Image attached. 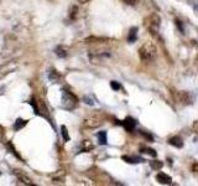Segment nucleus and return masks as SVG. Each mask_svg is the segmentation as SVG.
Instances as JSON below:
<instances>
[{
    "label": "nucleus",
    "instance_id": "1",
    "mask_svg": "<svg viewBox=\"0 0 198 186\" xmlns=\"http://www.w3.org/2000/svg\"><path fill=\"white\" fill-rule=\"evenodd\" d=\"M139 56L142 62H151L155 56H156V48L155 45L151 42H148L145 45H142L139 50Z\"/></svg>",
    "mask_w": 198,
    "mask_h": 186
},
{
    "label": "nucleus",
    "instance_id": "2",
    "mask_svg": "<svg viewBox=\"0 0 198 186\" xmlns=\"http://www.w3.org/2000/svg\"><path fill=\"white\" fill-rule=\"evenodd\" d=\"M78 104V99L77 97L73 95V93H71L66 89L62 91V108L67 109V110H72V109H75Z\"/></svg>",
    "mask_w": 198,
    "mask_h": 186
},
{
    "label": "nucleus",
    "instance_id": "3",
    "mask_svg": "<svg viewBox=\"0 0 198 186\" xmlns=\"http://www.w3.org/2000/svg\"><path fill=\"white\" fill-rule=\"evenodd\" d=\"M144 24H145V26L149 29V31L152 35H157L160 24H161V19L157 14H151L150 16H148L145 20H144Z\"/></svg>",
    "mask_w": 198,
    "mask_h": 186
},
{
    "label": "nucleus",
    "instance_id": "4",
    "mask_svg": "<svg viewBox=\"0 0 198 186\" xmlns=\"http://www.w3.org/2000/svg\"><path fill=\"white\" fill-rule=\"evenodd\" d=\"M102 124V118L93 116V117H88L84 119V125L88 128H97Z\"/></svg>",
    "mask_w": 198,
    "mask_h": 186
},
{
    "label": "nucleus",
    "instance_id": "5",
    "mask_svg": "<svg viewBox=\"0 0 198 186\" xmlns=\"http://www.w3.org/2000/svg\"><path fill=\"white\" fill-rule=\"evenodd\" d=\"M123 127L125 128V130H128V132H133L134 130V128H135V125H136V120L134 119V118H131V117H127L124 120H123Z\"/></svg>",
    "mask_w": 198,
    "mask_h": 186
},
{
    "label": "nucleus",
    "instance_id": "6",
    "mask_svg": "<svg viewBox=\"0 0 198 186\" xmlns=\"http://www.w3.org/2000/svg\"><path fill=\"white\" fill-rule=\"evenodd\" d=\"M156 179H157V181H158L160 184H162V185H171V184H172V179H171V176H168V175L165 174V173H160V174H157Z\"/></svg>",
    "mask_w": 198,
    "mask_h": 186
},
{
    "label": "nucleus",
    "instance_id": "7",
    "mask_svg": "<svg viewBox=\"0 0 198 186\" xmlns=\"http://www.w3.org/2000/svg\"><path fill=\"white\" fill-rule=\"evenodd\" d=\"M177 101L178 102H182V103H186V104L192 103L191 95H188V93H186V92H178L177 93Z\"/></svg>",
    "mask_w": 198,
    "mask_h": 186
},
{
    "label": "nucleus",
    "instance_id": "8",
    "mask_svg": "<svg viewBox=\"0 0 198 186\" xmlns=\"http://www.w3.org/2000/svg\"><path fill=\"white\" fill-rule=\"evenodd\" d=\"M15 175L17 176V179H19L20 181H23L24 184H26V185H33V182H32V180L26 175V174H24V173H21L20 170H15Z\"/></svg>",
    "mask_w": 198,
    "mask_h": 186
},
{
    "label": "nucleus",
    "instance_id": "9",
    "mask_svg": "<svg viewBox=\"0 0 198 186\" xmlns=\"http://www.w3.org/2000/svg\"><path fill=\"white\" fill-rule=\"evenodd\" d=\"M121 159H123L124 161L129 163V164H137V163H142V161H144V160H142L141 158H139V156H129V155H123Z\"/></svg>",
    "mask_w": 198,
    "mask_h": 186
},
{
    "label": "nucleus",
    "instance_id": "10",
    "mask_svg": "<svg viewBox=\"0 0 198 186\" xmlns=\"http://www.w3.org/2000/svg\"><path fill=\"white\" fill-rule=\"evenodd\" d=\"M168 143L172 145V146H176V148H182L183 146V140L181 137H172Z\"/></svg>",
    "mask_w": 198,
    "mask_h": 186
},
{
    "label": "nucleus",
    "instance_id": "11",
    "mask_svg": "<svg viewBox=\"0 0 198 186\" xmlns=\"http://www.w3.org/2000/svg\"><path fill=\"white\" fill-rule=\"evenodd\" d=\"M136 39H137V27L135 26V27H131L130 31H129L128 42H129V44H133V42L136 41Z\"/></svg>",
    "mask_w": 198,
    "mask_h": 186
},
{
    "label": "nucleus",
    "instance_id": "12",
    "mask_svg": "<svg viewBox=\"0 0 198 186\" xmlns=\"http://www.w3.org/2000/svg\"><path fill=\"white\" fill-rule=\"evenodd\" d=\"M26 124H27V120L19 118V119H16V122H15V124H14V129H15V130H20V129H23Z\"/></svg>",
    "mask_w": 198,
    "mask_h": 186
},
{
    "label": "nucleus",
    "instance_id": "13",
    "mask_svg": "<svg viewBox=\"0 0 198 186\" xmlns=\"http://www.w3.org/2000/svg\"><path fill=\"white\" fill-rule=\"evenodd\" d=\"M97 137H98V141H99V144L100 145H105L108 141H106V132H99L98 134H97Z\"/></svg>",
    "mask_w": 198,
    "mask_h": 186
},
{
    "label": "nucleus",
    "instance_id": "14",
    "mask_svg": "<svg viewBox=\"0 0 198 186\" xmlns=\"http://www.w3.org/2000/svg\"><path fill=\"white\" fill-rule=\"evenodd\" d=\"M92 149H93V144L89 140H84L82 143V150L83 152H89V150H92Z\"/></svg>",
    "mask_w": 198,
    "mask_h": 186
},
{
    "label": "nucleus",
    "instance_id": "15",
    "mask_svg": "<svg viewBox=\"0 0 198 186\" xmlns=\"http://www.w3.org/2000/svg\"><path fill=\"white\" fill-rule=\"evenodd\" d=\"M150 166L152 167V169H155V170H158V169H161V167L164 166V163L160 161V160H154V161H150Z\"/></svg>",
    "mask_w": 198,
    "mask_h": 186
},
{
    "label": "nucleus",
    "instance_id": "16",
    "mask_svg": "<svg viewBox=\"0 0 198 186\" xmlns=\"http://www.w3.org/2000/svg\"><path fill=\"white\" fill-rule=\"evenodd\" d=\"M140 152H141L142 154H149V155H151V156H156V155H157V153L154 150V149H150V148H141Z\"/></svg>",
    "mask_w": 198,
    "mask_h": 186
},
{
    "label": "nucleus",
    "instance_id": "17",
    "mask_svg": "<svg viewBox=\"0 0 198 186\" xmlns=\"http://www.w3.org/2000/svg\"><path fill=\"white\" fill-rule=\"evenodd\" d=\"M61 134H62V137H63V139H64V141H68V140H69V135H68V130H67V128H66L64 125H62V127H61Z\"/></svg>",
    "mask_w": 198,
    "mask_h": 186
},
{
    "label": "nucleus",
    "instance_id": "18",
    "mask_svg": "<svg viewBox=\"0 0 198 186\" xmlns=\"http://www.w3.org/2000/svg\"><path fill=\"white\" fill-rule=\"evenodd\" d=\"M56 55L58 56V57H66V56H67L66 50H64L63 47H61V46H58V47L56 48Z\"/></svg>",
    "mask_w": 198,
    "mask_h": 186
},
{
    "label": "nucleus",
    "instance_id": "19",
    "mask_svg": "<svg viewBox=\"0 0 198 186\" xmlns=\"http://www.w3.org/2000/svg\"><path fill=\"white\" fill-rule=\"evenodd\" d=\"M48 78L52 81V82H56L58 80V74L56 73V71H51L50 74H48Z\"/></svg>",
    "mask_w": 198,
    "mask_h": 186
},
{
    "label": "nucleus",
    "instance_id": "20",
    "mask_svg": "<svg viewBox=\"0 0 198 186\" xmlns=\"http://www.w3.org/2000/svg\"><path fill=\"white\" fill-rule=\"evenodd\" d=\"M110 87H112L114 91H119V89L121 88L120 83H119V82H116V81H112V82H110Z\"/></svg>",
    "mask_w": 198,
    "mask_h": 186
},
{
    "label": "nucleus",
    "instance_id": "21",
    "mask_svg": "<svg viewBox=\"0 0 198 186\" xmlns=\"http://www.w3.org/2000/svg\"><path fill=\"white\" fill-rule=\"evenodd\" d=\"M77 11H78L77 6H73V8H72V10H71V17H72V19H75V17H76Z\"/></svg>",
    "mask_w": 198,
    "mask_h": 186
},
{
    "label": "nucleus",
    "instance_id": "22",
    "mask_svg": "<svg viewBox=\"0 0 198 186\" xmlns=\"http://www.w3.org/2000/svg\"><path fill=\"white\" fill-rule=\"evenodd\" d=\"M141 135H142L144 138H146L149 141H152V137H151L149 133H146V132H141Z\"/></svg>",
    "mask_w": 198,
    "mask_h": 186
},
{
    "label": "nucleus",
    "instance_id": "23",
    "mask_svg": "<svg viewBox=\"0 0 198 186\" xmlns=\"http://www.w3.org/2000/svg\"><path fill=\"white\" fill-rule=\"evenodd\" d=\"M83 101L87 103V104H89V106H93L94 104V102H93V99H91V98H89V97H84L83 98Z\"/></svg>",
    "mask_w": 198,
    "mask_h": 186
},
{
    "label": "nucleus",
    "instance_id": "24",
    "mask_svg": "<svg viewBox=\"0 0 198 186\" xmlns=\"http://www.w3.org/2000/svg\"><path fill=\"white\" fill-rule=\"evenodd\" d=\"M123 2H125L127 4H131V5H134V4H137V3H139V0H123Z\"/></svg>",
    "mask_w": 198,
    "mask_h": 186
},
{
    "label": "nucleus",
    "instance_id": "25",
    "mask_svg": "<svg viewBox=\"0 0 198 186\" xmlns=\"http://www.w3.org/2000/svg\"><path fill=\"white\" fill-rule=\"evenodd\" d=\"M176 25H177V27H178L179 30H181V32H182V34H185V30H183V27H182L181 21H178V20H177V21H176Z\"/></svg>",
    "mask_w": 198,
    "mask_h": 186
},
{
    "label": "nucleus",
    "instance_id": "26",
    "mask_svg": "<svg viewBox=\"0 0 198 186\" xmlns=\"http://www.w3.org/2000/svg\"><path fill=\"white\" fill-rule=\"evenodd\" d=\"M192 169H193V171H196V173H198V164H194V165L192 166Z\"/></svg>",
    "mask_w": 198,
    "mask_h": 186
},
{
    "label": "nucleus",
    "instance_id": "27",
    "mask_svg": "<svg viewBox=\"0 0 198 186\" xmlns=\"http://www.w3.org/2000/svg\"><path fill=\"white\" fill-rule=\"evenodd\" d=\"M78 2H79L81 4H85V3H88V2H91V0H78Z\"/></svg>",
    "mask_w": 198,
    "mask_h": 186
},
{
    "label": "nucleus",
    "instance_id": "28",
    "mask_svg": "<svg viewBox=\"0 0 198 186\" xmlns=\"http://www.w3.org/2000/svg\"><path fill=\"white\" fill-rule=\"evenodd\" d=\"M193 128H194V130H198V122H196V123L193 124Z\"/></svg>",
    "mask_w": 198,
    "mask_h": 186
},
{
    "label": "nucleus",
    "instance_id": "29",
    "mask_svg": "<svg viewBox=\"0 0 198 186\" xmlns=\"http://www.w3.org/2000/svg\"><path fill=\"white\" fill-rule=\"evenodd\" d=\"M194 10H197V11H198V4H197V5H194Z\"/></svg>",
    "mask_w": 198,
    "mask_h": 186
}]
</instances>
